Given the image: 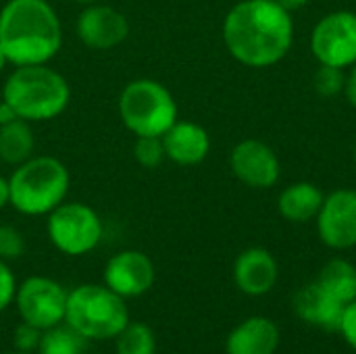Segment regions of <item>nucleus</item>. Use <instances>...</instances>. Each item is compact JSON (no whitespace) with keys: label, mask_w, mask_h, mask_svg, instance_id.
<instances>
[{"label":"nucleus","mask_w":356,"mask_h":354,"mask_svg":"<svg viewBox=\"0 0 356 354\" xmlns=\"http://www.w3.org/2000/svg\"><path fill=\"white\" fill-rule=\"evenodd\" d=\"M355 165H356V146H355Z\"/></svg>","instance_id":"c9c22d12"},{"label":"nucleus","mask_w":356,"mask_h":354,"mask_svg":"<svg viewBox=\"0 0 356 354\" xmlns=\"http://www.w3.org/2000/svg\"><path fill=\"white\" fill-rule=\"evenodd\" d=\"M15 119H19L15 108L10 104H6L4 100H0V125H6V123H10Z\"/></svg>","instance_id":"c756f323"},{"label":"nucleus","mask_w":356,"mask_h":354,"mask_svg":"<svg viewBox=\"0 0 356 354\" xmlns=\"http://www.w3.org/2000/svg\"><path fill=\"white\" fill-rule=\"evenodd\" d=\"M60 46V19L48 0H8L0 8V48L8 65H48Z\"/></svg>","instance_id":"f03ea898"},{"label":"nucleus","mask_w":356,"mask_h":354,"mask_svg":"<svg viewBox=\"0 0 356 354\" xmlns=\"http://www.w3.org/2000/svg\"><path fill=\"white\" fill-rule=\"evenodd\" d=\"M340 334L350 344V348L356 351V298L353 303H348L346 309H344L342 323H340Z\"/></svg>","instance_id":"cd10ccee"},{"label":"nucleus","mask_w":356,"mask_h":354,"mask_svg":"<svg viewBox=\"0 0 356 354\" xmlns=\"http://www.w3.org/2000/svg\"><path fill=\"white\" fill-rule=\"evenodd\" d=\"M134 156L144 169H156L167 159L163 138L159 136H138L134 144Z\"/></svg>","instance_id":"5701e85b"},{"label":"nucleus","mask_w":356,"mask_h":354,"mask_svg":"<svg viewBox=\"0 0 356 354\" xmlns=\"http://www.w3.org/2000/svg\"><path fill=\"white\" fill-rule=\"evenodd\" d=\"M344 79H346L344 69L330 67V65H319V69H317V73L313 77V86H315L319 96L334 98V96L344 92Z\"/></svg>","instance_id":"b1692460"},{"label":"nucleus","mask_w":356,"mask_h":354,"mask_svg":"<svg viewBox=\"0 0 356 354\" xmlns=\"http://www.w3.org/2000/svg\"><path fill=\"white\" fill-rule=\"evenodd\" d=\"M277 346V325L267 317H250L229 332L225 354H275Z\"/></svg>","instance_id":"f3484780"},{"label":"nucleus","mask_w":356,"mask_h":354,"mask_svg":"<svg viewBox=\"0 0 356 354\" xmlns=\"http://www.w3.org/2000/svg\"><path fill=\"white\" fill-rule=\"evenodd\" d=\"M323 192L311 182H296L282 190L277 198L280 215L292 223H307L317 217L323 204Z\"/></svg>","instance_id":"a211bd4d"},{"label":"nucleus","mask_w":356,"mask_h":354,"mask_svg":"<svg viewBox=\"0 0 356 354\" xmlns=\"http://www.w3.org/2000/svg\"><path fill=\"white\" fill-rule=\"evenodd\" d=\"M232 173L248 188L269 190L280 182L282 165L275 150L261 140H242L229 152Z\"/></svg>","instance_id":"9b49d317"},{"label":"nucleus","mask_w":356,"mask_h":354,"mask_svg":"<svg viewBox=\"0 0 356 354\" xmlns=\"http://www.w3.org/2000/svg\"><path fill=\"white\" fill-rule=\"evenodd\" d=\"M10 207L27 217H42L65 202L71 175L65 163L54 156H31L17 165L8 177Z\"/></svg>","instance_id":"20e7f679"},{"label":"nucleus","mask_w":356,"mask_h":354,"mask_svg":"<svg viewBox=\"0 0 356 354\" xmlns=\"http://www.w3.org/2000/svg\"><path fill=\"white\" fill-rule=\"evenodd\" d=\"M77 4H81V6H88V4H96L98 0H75Z\"/></svg>","instance_id":"72a5a7b5"},{"label":"nucleus","mask_w":356,"mask_h":354,"mask_svg":"<svg viewBox=\"0 0 356 354\" xmlns=\"http://www.w3.org/2000/svg\"><path fill=\"white\" fill-rule=\"evenodd\" d=\"M8 65V58H6V54H4V50L0 48V73L4 71V67Z\"/></svg>","instance_id":"473e14b6"},{"label":"nucleus","mask_w":356,"mask_h":354,"mask_svg":"<svg viewBox=\"0 0 356 354\" xmlns=\"http://www.w3.org/2000/svg\"><path fill=\"white\" fill-rule=\"evenodd\" d=\"M67 296L69 292L52 277L31 275L17 286L15 303L21 321L44 332L58 323H65Z\"/></svg>","instance_id":"6e6552de"},{"label":"nucleus","mask_w":356,"mask_h":354,"mask_svg":"<svg viewBox=\"0 0 356 354\" xmlns=\"http://www.w3.org/2000/svg\"><path fill=\"white\" fill-rule=\"evenodd\" d=\"M35 138L31 131V123L23 119H15L6 125H0V161L17 167L33 156Z\"/></svg>","instance_id":"6ab92c4d"},{"label":"nucleus","mask_w":356,"mask_h":354,"mask_svg":"<svg viewBox=\"0 0 356 354\" xmlns=\"http://www.w3.org/2000/svg\"><path fill=\"white\" fill-rule=\"evenodd\" d=\"M165 154L169 161L181 167L200 165L211 152V136L209 131L194 121H175L163 134Z\"/></svg>","instance_id":"2eb2a0df"},{"label":"nucleus","mask_w":356,"mask_h":354,"mask_svg":"<svg viewBox=\"0 0 356 354\" xmlns=\"http://www.w3.org/2000/svg\"><path fill=\"white\" fill-rule=\"evenodd\" d=\"M115 340L117 354H156V336L144 321H129Z\"/></svg>","instance_id":"4be33fe9"},{"label":"nucleus","mask_w":356,"mask_h":354,"mask_svg":"<svg viewBox=\"0 0 356 354\" xmlns=\"http://www.w3.org/2000/svg\"><path fill=\"white\" fill-rule=\"evenodd\" d=\"M344 96L350 102V106L356 108V63L353 67H348V73L344 79Z\"/></svg>","instance_id":"c85d7f7f"},{"label":"nucleus","mask_w":356,"mask_h":354,"mask_svg":"<svg viewBox=\"0 0 356 354\" xmlns=\"http://www.w3.org/2000/svg\"><path fill=\"white\" fill-rule=\"evenodd\" d=\"M294 309L302 321L317 325L321 330H327V332H340V323H342L346 305L340 303L338 298H334L332 294H327L315 282L296 292Z\"/></svg>","instance_id":"dca6fc26"},{"label":"nucleus","mask_w":356,"mask_h":354,"mask_svg":"<svg viewBox=\"0 0 356 354\" xmlns=\"http://www.w3.org/2000/svg\"><path fill=\"white\" fill-rule=\"evenodd\" d=\"M119 117L123 125L138 136H159L179 119L173 94L156 79H134L119 96Z\"/></svg>","instance_id":"423d86ee"},{"label":"nucleus","mask_w":356,"mask_h":354,"mask_svg":"<svg viewBox=\"0 0 356 354\" xmlns=\"http://www.w3.org/2000/svg\"><path fill=\"white\" fill-rule=\"evenodd\" d=\"M23 252H25L23 234L13 225L2 223L0 225V259L2 261H13V259L23 257Z\"/></svg>","instance_id":"393cba45"},{"label":"nucleus","mask_w":356,"mask_h":354,"mask_svg":"<svg viewBox=\"0 0 356 354\" xmlns=\"http://www.w3.org/2000/svg\"><path fill=\"white\" fill-rule=\"evenodd\" d=\"M275 2H280L286 10L294 13V10H298V8H305L311 0H275Z\"/></svg>","instance_id":"2f4dec72"},{"label":"nucleus","mask_w":356,"mask_h":354,"mask_svg":"<svg viewBox=\"0 0 356 354\" xmlns=\"http://www.w3.org/2000/svg\"><path fill=\"white\" fill-rule=\"evenodd\" d=\"M317 284L327 294L348 305L356 298V267L346 259H332L327 265H323Z\"/></svg>","instance_id":"aec40b11"},{"label":"nucleus","mask_w":356,"mask_h":354,"mask_svg":"<svg viewBox=\"0 0 356 354\" xmlns=\"http://www.w3.org/2000/svg\"><path fill=\"white\" fill-rule=\"evenodd\" d=\"M6 354H33V353H19V351H13V353H6Z\"/></svg>","instance_id":"f704fd0d"},{"label":"nucleus","mask_w":356,"mask_h":354,"mask_svg":"<svg viewBox=\"0 0 356 354\" xmlns=\"http://www.w3.org/2000/svg\"><path fill=\"white\" fill-rule=\"evenodd\" d=\"M10 204V186H8V179L0 175V211Z\"/></svg>","instance_id":"7c9ffc66"},{"label":"nucleus","mask_w":356,"mask_h":354,"mask_svg":"<svg viewBox=\"0 0 356 354\" xmlns=\"http://www.w3.org/2000/svg\"><path fill=\"white\" fill-rule=\"evenodd\" d=\"M17 294V280L13 269L6 265V261L0 259V313L6 311L15 303Z\"/></svg>","instance_id":"bb28decb"},{"label":"nucleus","mask_w":356,"mask_h":354,"mask_svg":"<svg viewBox=\"0 0 356 354\" xmlns=\"http://www.w3.org/2000/svg\"><path fill=\"white\" fill-rule=\"evenodd\" d=\"M311 52L319 65L348 69L356 63V13L334 10L317 21Z\"/></svg>","instance_id":"1a4fd4ad"},{"label":"nucleus","mask_w":356,"mask_h":354,"mask_svg":"<svg viewBox=\"0 0 356 354\" xmlns=\"http://www.w3.org/2000/svg\"><path fill=\"white\" fill-rule=\"evenodd\" d=\"M86 351L88 340L67 323L44 330L38 346V354H86Z\"/></svg>","instance_id":"412c9836"},{"label":"nucleus","mask_w":356,"mask_h":354,"mask_svg":"<svg viewBox=\"0 0 356 354\" xmlns=\"http://www.w3.org/2000/svg\"><path fill=\"white\" fill-rule=\"evenodd\" d=\"M227 52L250 69H267L288 56L294 44V19L275 0H240L223 21Z\"/></svg>","instance_id":"f257e3e1"},{"label":"nucleus","mask_w":356,"mask_h":354,"mask_svg":"<svg viewBox=\"0 0 356 354\" xmlns=\"http://www.w3.org/2000/svg\"><path fill=\"white\" fill-rule=\"evenodd\" d=\"M46 217L52 246L67 257L90 255L104 236L100 215L83 202H63Z\"/></svg>","instance_id":"0eeeda50"},{"label":"nucleus","mask_w":356,"mask_h":354,"mask_svg":"<svg viewBox=\"0 0 356 354\" xmlns=\"http://www.w3.org/2000/svg\"><path fill=\"white\" fill-rule=\"evenodd\" d=\"M280 277V267L275 257L259 246L246 248L238 255L234 263V282L238 290L246 296L269 294Z\"/></svg>","instance_id":"4468645a"},{"label":"nucleus","mask_w":356,"mask_h":354,"mask_svg":"<svg viewBox=\"0 0 356 354\" xmlns=\"http://www.w3.org/2000/svg\"><path fill=\"white\" fill-rule=\"evenodd\" d=\"M104 286L121 298H140L146 294L156 280L154 263L140 250H121L104 265Z\"/></svg>","instance_id":"f8f14e48"},{"label":"nucleus","mask_w":356,"mask_h":354,"mask_svg":"<svg viewBox=\"0 0 356 354\" xmlns=\"http://www.w3.org/2000/svg\"><path fill=\"white\" fill-rule=\"evenodd\" d=\"M125 298L100 284H83L69 292L65 323L90 340H113L129 323Z\"/></svg>","instance_id":"39448f33"},{"label":"nucleus","mask_w":356,"mask_h":354,"mask_svg":"<svg viewBox=\"0 0 356 354\" xmlns=\"http://www.w3.org/2000/svg\"><path fill=\"white\" fill-rule=\"evenodd\" d=\"M319 240L332 250H350L356 246V190H334L323 198L315 217Z\"/></svg>","instance_id":"9d476101"},{"label":"nucleus","mask_w":356,"mask_h":354,"mask_svg":"<svg viewBox=\"0 0 356 354\" xmlns=\"http://www.w3.org/2000/svg\"><path fill=\"white\" fill-rule=\"evenodd\" d=\"M40 340H42V330L25 321H21L13 332V344H15V351L19 353H38Z\"/></svg>","instance_id":"a878e982"},{"label":"nucleus","mask_w":356,"mask_h":354,"mask_svg":"<svg viewBox=\"0 0 356 354\" xmlns=\"http://www.w3.org/2000/svg\"><path fill=\"white\" fill-rule=\"evenodd\" d=\"M75 33L81 44L94 50H111L123 44L129 35L127 17L106 4H88L77 15Z\"/></svg>","instance_id":"ddd939ff"},{"label":"nucleus","mask_w":356,"mask_h":354,"mask_svg":"<svg viewBox=\"0 0 356 354\" xmlns=\"http://www.w3.org/2000/svg\"><path fill=\"white\" fill-rule=\"evenodd\" d=\"M2 100L19 119L42 123L65 113L71 100L69 81L48 65L15 67L2 88Z\"/></svg>","instance_id":"7ed1b4c3"}]
</instances>
